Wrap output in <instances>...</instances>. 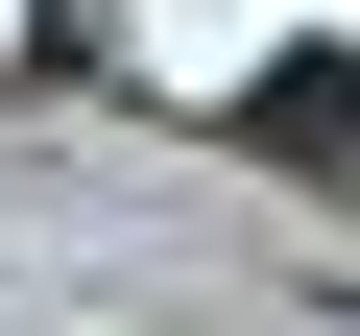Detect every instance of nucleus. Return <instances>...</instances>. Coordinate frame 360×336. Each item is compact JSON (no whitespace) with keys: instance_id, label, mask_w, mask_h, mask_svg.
<instances>
[{"instance_id":"obj_1","label":"nucleus","mask_w":360,"mask_h":336,"mask_svg":"<svg viewBox=\"0 0 360 336\" xmlns=\"http://www.w3.org/2000/svg\"><path fill=\"white\" fill-rule=\"evenodd\" d=\"M240 144H264V168H360V72H264Z\"/></svg>"}]
</instances>
